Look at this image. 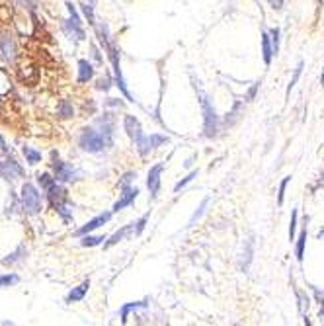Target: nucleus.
Here are the masks:
<instances>
[{
	"label": "nucleus",
	"mask_w": 324,
	"mask_h": 326,
	"mask_svg": "<svg viewBox=\"0 0 324 326\" xmlns=\"http://www.w3.org/2000/svg\"><path fill=\"white\" fill-rule=\"evenodd\" d=\"M318 239L324 240V229H320V231H318Z\"/></svg>",
	"instance_id": "40"
},
{
	"label": "nucleus",
	"mask_w": 324,
	"mask_h": 326,
	"mask_svg": "<svg viewBox=\"0 0 324 326\" xmlns=\"http://www.w3.org/2000/svg\"><path fill=\"white\" fill-rule=\"evenodd\" d=\"M297 217H299V213H297V209L293 211V215H291V223H289V240H295V231H297Z\"/></svg>",
	"instance_id": "31"
},
{
	"label": "nucleus",
	"mask_w": 324,
	"mask_h": 326,
	"mask_svg": "<svg viewBox=\"0 0 324 326\" xmlns=\"http://www.w3.org/2000/svg\"><path fill=\"white\" fill-rule=\"evenodd\" d=\"M258 88H260V82H256L254 86L250 88V92H248V100H252V98L256 96V90H258Z\"/></svg>",
	"instance_id": "39"
},
{
	"label": "nucleus",
	"mask_w": 324,
	"mask_h": 326,
	"mask_svg": "<svg viewBox=\"0 0 324 326\" xmlns=\"http://www.w3.org/2000/svg\"><path fill=\"white\" fill-rule=\"evenodd\" d=\"M305 248H307V229L301 231L299 239H297V244H295V256H297L299 262L305 260Z\"/></svg>",
	"instance_id": "19"
},
{
	"label": "nucleus",
	"mask_w": 324,
	"mask_h": 326,
	"mask_svg": "<svg viewBox=\"0 0 324 326\" xmlns=\"http://www.w3.org/2000/svg\"><path fill=\"white\" fill-rule=\"evenodd\" d=\"M104 240H106L104 237H92V235L88 233V237L84 235V239L80 240V244H82V246H98V244H102Z\"/></svg>",
	"instance_id": "24"
},
{
	"label": "nucleus",
	"mask_w": 324,
	"mask_h": 326,
	"mask_svg": "<svg viewBox=\"0 0 324 326\" xmlns=\"http://www.w3.org/2000/svg\"><path fill=\"white\" fill-rule=\"evenodd\" d=\"M22 203H24V209L29 215H36L41 209V195L31 184H25L22 188Z\"/></svg>",
	"instance_id": "4"
},
{
	"label": "nucleus",
	"mask_w": 324,
	"mask_h": 326,
	"mask_svg": "<svg viewBox=\"0 0 324 326\" xmlns=\"http://www.w3.org/2000/svg\"><path fill=\"white\" fill-rule=\"evenodd\" d=\"M38 182H39V184H41V186H43L45 189H49L51 186L55 184V180H53V178H51L49 174H39V176H38Z\"/></svg>",
	"instance_id": "33"
},
{
	"label": "nucleus",
	"mask_w": 324,
	"mask_h": 326,
	"mask_svg": "<svg viewBox=\"0 0 324 326\" xmlns=\"http://www.w3.org/2000/svg\"><path fill=\"white\" fill-rule=\"evenodd\" d=\"M80 147L88 152H100L104 149H108L113 143L112 137L104 135L100 129H94V127H88L80 133V139H78Z\"/></svg>",
	"instance_id": "2"
},
{
	"label": "nucleus",
	"mask_w": 324,
	"mask_h": 326,
	"mask_svg": "<svg viewBox=\"0 0 324 326\" xmlns=\"http://www.w3.org/2000/svg\"><path fill=\"white\" fill-rule=\"evenodd\" d=\"M312 293H314V297H316V301L320 303V316H324V289L320 291V289L312 287Z\"/></svg>",
	"instance_id": "34"
},
{
	"label": "nucleus",
	"mask_w": 324,
	"mask_h": 326,
	"mask_svg": "<svg viewBox=\"0 0 324 326\" xmlns=\"http://www.w3.org/2000/svg\"><path fill=\"white\" fill-rule=\"evenodd\" d=\"M320 84H324V73H322V76H320Z\"/></svg>",
	"instance_id": "42"
},
{
	"label": "nucleus",
	"mask_w": 324,
	"mask_h": 326,
	"mask_svg": "<svg viewBox=\"0 0 324 326\" xmlns=\"http://www.w3.org/2000/svg\"><path fill=\"white\" fill-rule=\"evenodd\" d=\"M18 283V276H0V287H6V285H12Z\"/></svg>",
	"instance_id": "35"
},
{
	"label": "nucleus",
	"mask_w": 324,
	"mask_h": 326,
	"mask_svg": "<svg viewBox=\"0 0 324 326\" xmlns=\"http://www.w3.org/2000/svg\"><path fill=\"white\" fill-rule=\"evenodd\" d=\"M164 143H168V137H166V135L152 133V135H145L143 141H141L139 145H135V147H137V151L141 156H147V154H150L152 151H156L158 147H162Z\"/></svg>",
	"instance_id": "5"
},
{
	"label": "nucleus",
	"mask_w": 324,
	"mask_h": 326,
	"mask_svg": "<svg viewBox=\"0 0 324 326\" xmlns=\"http://www.w3.org/2000/svg\"><path fill=\"white\" fill-rule=\"evenodd\" d=\"M108 49V55H110V61L113 64V78H115V86L121 90V94H123L125 98L129 102H135L133 100V96H131V92L127 90V84H125V78H123V73H121V64H119V51L115 49V45H108L106 47Z\"/></svg>",
	"instance_id": "3"
},
{
	"label": "nucleus",
	"mask_w": 324,
	"mask_h": 326,
	"mask_svg": "<svg viewBox=\"0 0 324 326\" xmlns=\"http://www.w3.org/2000/svg\"><path fill=\"white\" fill-rule=\"evenodd\" d=\"M0 43H2V49H4V55L8 57V59H12L14 57V47H12V41L8 38H2L0 39Z\"/></svg>",
	"instance_id": "30"
},
{
	"label": "nucleus",
	"mask_w": 324,
	"mask_h": 326,
	"mask_svg": "<svg viewBox=\"0 0 324 326\" xmlns=\"http://www.w3.org/2000/svg\"><path fill=\"white\" fill-rule=\"evenodd\" d=\"M291 182V176H285L283 180H281V184H279V191H277V203L281 205L283 203V198H285V189H287V184Z\"/></svg>",
	"instance_id": "28"
},
{
	"label": "nucleus",
	"mask_w": 324,
	"mask_h": 326,
	"mask_svg": "<svg viewBox=\"0 0 324 326\" xmlns=\"http://www.w3.org/2000/svg\"><path fill=\"white\" fill-rule=\"evenodd\" d=\"M320 186H324V174L320 176Z\"/></svg>",
	"instance_id": "41"
},
{
	"label": "nucleus",
	"mask_w": 324,
	"mask_h": 326,
	"mask_svg": "<svg viewBox=\"0 0 324 326\" xmlns=\"http://www.w3.org/2000/svg\"><path fill=\"white\" fill-rule=\"evenodd\" d=\"M135 178H137V174H135V172H127V174H125L123 178H121L119 186H121V188H127V186H131V182H133Z\"/></svg>",
	"instance_id": "36"
},
{
	"label": "nucleus",
	"mask_w": 324,
	"mask_h": 326,
	"mask_svg": "<svg viewBox=\"0 0 324 326\" xmlns=\"http://www.w3.org/2000/svg\"><path fill=\"white\" fill-rule=\"evenodd\" d=\"M129 235H133V223H131V225H125L123 229H119L115 235H112V237H110V240H108L104 246H106V248H110V246L117 244L119 240H123L125 237H129Z\"/></svg>",
	"instance_id": "17"
},
{
	"label": "nucleus",
	"mask_w": 324,
	"mask_h": 326,
	"mask_svg": "<svg viewBox=\"0 0 324 326\" xmlns=\"http://www.w3.org/2000/svg\"><path fill=\"white\" fill-rule=\"evenodd\" d=\"M207 203H209V198H205V200L201 201V205L198 207V211L191 215V219H189V225H196V221L201 219V215L205 213V207H207Z\"/></svg>",
	"instance_id": "26"
},
{
	"label": "nucleus",
	"mask_w": 324,
	"mask_h": 326,
	"mask_svg": "<svg viewBox=\"0 0 324 326\" xmlns=\"http://www.w3.org/2000/svg\"><path fill=\"white\" fill-rule=\"evenodd\" d=\"M123 127L125 131H127V135L131 137V141H133L135 145H139V143L143 141L145 133H143V127H141V123H139V119L135 115H125Z\"/></svg>",
	"instance_id": "7"
},
{
	"label": "nucleus",
	"mask_w": 324,
	"mask_h": 326,
	"mask_svg": "<svg viewBox=\"0 0 324 326\" xmlns=\"http://www.w3.org/2000/svg\"><path fill=\"white\" fill-rule=\"evenodd\" d=\"M147 307V301H137V303H127L123 305L121 309H119V316H121V322H127V318H129V313L131 311H137V309H145Z\"/></svg>",
	"instance_id": "18"
},
{
	"label": "nucleus",
	"mask_w": 324,
	"mask_h": 326,
	"mask_svg": "<svg viewBox=\"0 0 324 326\" xmlns=\"http://www.w3.org/2000/svg\"><path fill=\"white\" fill-rule=\"evenodd\" d=\"M268 2H270V6H272L274 10H281V8H283V2H285V0H268Z\"/></svg>",
	"instance_id": "38"
},
{
	"label": "nucleus",
	"mask_w": 324,
	"mask_h": 326,
	"mask_svg": "<svg viewBox=\"0 0 324 326\" xmlns=\"http://www.w3.org/2000/svg\"><path fill=\"white\" fill-rule=\"evenodd\" d=\"M270 36H272V43H274L275 55H277V51H279V36H281L279 27H272V29H270Z\"/></svg>",
	"instance_id": "32"
},
{
	"label": "nucleus",
	"mask_w": 324,
	"mask_h": 326,
	"mask_svg": "<svg viewBox=\"0 0 324 326\" xmlns=\"http://www.w3.org/2000/svg\"><path fill=\"white\" fill-rule=\"evenodd\" d=\"M162 170H164V164H154L152 168L149 170V176H147V186H149L150 198L154 200L160 191V176Z\"/></svg>",
	"instance_id": "8"
},
{
	"label": "nucleus",
	"mask_w": 324,
	"mask_h": 326,
	"mask_svg": "<svg viewBox=\"0 0 324 326\" xmlns=\"http://www.w3.org/2000/svg\"><path fill=\"white\" fill-rule=\"evenodd\" d=\"M303 67H305V63L303 61H299V64H297V69H295V75H293V78H291V82H289V86H287V96L291 94V90L295 88V84L299 82V76H301V73H303Z\"/></svg>",
	"instance_id": "21"
},
{
	"label": "nucleus",
	"mask_w": 324,
	"mask_h": 326,
	"mask_svg": "<svg viewBox=\"0 0 324 326\" xmlns=\"http://www.w3.org/2000/svg\"><path fill=\"white\" fill-rule=\"evenodd\" d=\"M59 115H61L62 119H69V117H73L75 115V110H73V104L69 100H62L59 104Z\"/></svg>",
	"instance_id": "20"
},
{
	"label": "nucleus",
	"mask_w": 324,
	"mask_h": 326,
	"mask_svg": "<svg viewBox=\"0 0 324 326\" xmlns=\"http://www.w3.org/2000/svg\"><path fill=\"white\" fill-rule=\"evenodd\" d=\"M110 219H112V213H110V211H108V213L98 215V217H94L92 221H88V223H86V225H84V226H80L76 235H78V237H84V235H88V233H92V231H96V229H100L102 225H106V223H108Z\"/></svg>",
	"instance_id": "11"
},
{
	"label": "nucleus",
	"mask_w": 324,
	"mask_h": 326,
	"mask_svg": "<svg viewBox=\"0 0 324 326\" xmlns=\"http://www.w3.org/2000/svg\"><path fill=\"white\" fill-rule=\"evenodd\" d=\"M92 76H94L92 64L88 63L86 59H80L78 61V82H88Z\"/></svg>",
	"instance_id": "16"
},
{
	"label": "nucleus",
	"mask_w": 324,
	"mask_h": 326,
	"mask_svg": "<svg viewBox=\"0 0 324 326\" xmlns=\"http://www.w3.org/2000/svg\"><path fill=\"white\" fill-rule=\"evenodd\" d=\"M123 189V193L119 195V200L115 201V205H113V213H117V211H121L125 207H129L133 201L137 200L139 195V189L133 188V186H127V188H121Z\"/></svg>",
	"instance_id": "10"
},
{
	"label": "nucleus",
	"mask_w": 324,
	"mask_h": 326,
	"mask_svg": "<svg viewBox=\"0 0 324 326\" xmlns=\"http://www.w3.org/2000/svg\"><path fill=\"white\" fill-rule=\"evenodd\" d=\"M92 4H94L92 0H90V2H84V4H82V10H84V16L88 18V24L94 25L96 22H94V6H92Z\"/></svg>",
	"instance_id": "27"
},
{
	"label": "nucleus",
	"mask_w": 324,
	"mask_h": 326,
	"mask_svg": "<svg viewBox=\"0 0 324 326\" xmlns=\"http://www.w3.org/2000/svg\"><path fill=\"white\" fill-rule=\"evenodd\" d=\"M51 158H53V168H55V178L59 180V182H69V180H73L76 176L75 168L71 166V164H64L59 160V154L57 152H53L51 154Z\"/></svg>",
	"instance_id": "6"
},
{
	"label": "nucleus",
	"mask_w": 324,
	"mask_h": 326,
	"mask_svg": "<svg viewBox=\"0 0 324 326\" xmlns=\"http://www.w3.org/2000/svg\"><path fill=\"white\" fill-rule=\"evenodd\" d=\"M0 174L4 176V178H20L22 176V168L18 166V164L14 162V160H6V162H0Z\"/></svg>",
	"instance_id": "14"
},
{
	"label": "nucleus",
	"mask_w": 324,
	"mask_h": 326,
	"mask_svg": "<svg viewBox=\"0 0 324 326\" xmlns=\"http://www.w3.org/2000/svg\"><path fill=\"white\" fill-rule=\"evenodd\" d=\"M275 51H274V43H272V36L270 34H262V57H264V63L270 64L272 59H274Z\"/></svg>",
	"instance_id": "13"
},
{
	"label": "nucleus",
	"mask_w": 324,
	"mask_h": 326,
	"mask_svg": "<svg viewBox=\"0 0 324 326\" xmlns=\"http://www.w3.org/2000/svg\"><path fill=\"white\" fill-rule=\"evenodd\" d=\"M198 174H200V170H191V172H189V174H187L184 180H180V182H178V184L174 186L176 193H178V191H180L182 188H186V186L189 184V182H191V180H193V178H198Z\"/></svg>",
	"instance_id": "22"
},
{
	"label": "nucleus",
	"mask_w": 324,
	"mask_h": 326,
	"mask_svg": "<svg viewBox=\"0 0 324 326\" xmlns=\"http://www.w3.org/2000/svg\"><path fill=\"white\" fill-rule=\"evenodd\" d=\"M147 221H149V213L147 215H143L141 219H139L137 223H133V235L135 237H139L143 231H145V226H147Z\"/></svg>",
	"instance_id": "25"
},
{
	"label": "nucleus",
	"mask_w": 324,
	"mask_h": 326,
	"mask_svg": "<svg viewBox=\"0 0 324 326\" xmlns=\"http://www.w3.org/2000/svg\"><path fill=\"white\" fill-rule=\"evenodd\" d=\"M47 191H49L47 195H49L51 205H53L55 209H57V207H59L61 203H64V200H67V191H64L61 186H57V182H55V184H53V186H51Z\"/></svg>",
	"instance_id": "12"
},
{
	"label": "nucleus",
	"mask_w": 324,
	"mask_h": 326,
	"mask_svg": "<svg viewBox=\"0 0 324 326\" xmlns=\"http://www.w3.org/2000/svg\"><path fill=\"white\" fill-rule=\"evenodd\" d=\"M240 110H242V102H237V104H235V110H233L231 113H226L224 123H229V125H231V123H235V119L238 117V112H240Z\"/></svg>",
	"instance_id": "29"
},
{
	"label": "nucleus",
	"mask_w": 324,
	"mask_h": 326,
	"mask_svg": "<svg viewBox=\"0 0 324 326\" xmlns=\"http://www.w3.org/2000/svg\"><path fill=\"white\" fill-rule=\"evenodd\" d=\"M98 88H100V90H104V92H108V90L112 88V78H110V76L102 78L100 82H98Z\"/></svg>",
	"instance_id": "37"
},
{
	"label": "nucleus",
	"mask_w": 324,
	"mask_h": 326,
	"mask_svg": "<svg viewBox=\"0 0 324 326\" xmlns=\"http://www.w3.org/2000/svg\"><path fill=\"white\" fill-rule=\"evenodd\" d=\"M198 98H200L201 112H203V135L205 137H217V133L221 129V117L217 115V110H215L207 92L198 90Z\"/></svg>",
	"instance_id": "1"
},
{
	"label": "nucleus",
	"mask_w": 324,
	"mask_h": 326,
	"mask_svg": "<svg viewBox=\"0 0 324 326\" xmlns=\"http://www.w3.org/2000/svg\"><path fill=\"white\" fill-rule=\"evenodd\" d=\"M24 154L29 164H38L39 160H41V152L34 151V149H29V147H24Z\"/></svg>",
	"instance_id": "23"
},
{
	"label": "nucleus",
	"mask_w": 324,
	"mask_h": 326,
	"mask_svg": "<svg viewBox=\"0 0 324 326\" xmlns=\"http://www.w3.org/2000/svg\"><path fill=\"white\" fill-rule=\"evenodd\" d=\"M69 6V14H71V20H67V24H64V29L76 39H84V29L80 27V18H78V14H76L75 6L73 4H67Z\"/></svg>",
	"instance_id": "9"
},
{
	"label": "nucleus",
	"mask_w": 324,
	"mask_h": 326,
	"mask_svg": "<svg viewBox=\"0 0 324 326\" xmlns=\"http://www.w3.org/2000/svg\"><path fill=\"white\" fill-rule=\"evenodd\" d=\"M88 287H90V281H82L78 287H75L69 295H67V303L82 301V299H84V295L88 293Z\"/></svg>",
	"instance_id": "15"
}]
</instances>
